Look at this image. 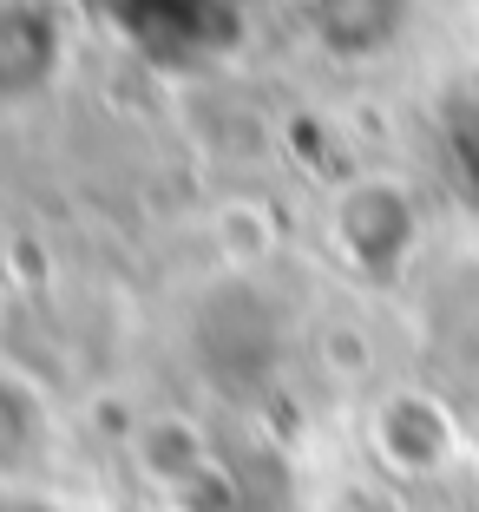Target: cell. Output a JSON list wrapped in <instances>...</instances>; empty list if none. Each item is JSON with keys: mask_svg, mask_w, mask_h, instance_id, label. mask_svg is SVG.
Masks as SVG:
<instances>
[{"mask_svg": "<svg viewBox=\"0 0 479 512\" xmlns=\"http://www.w3.org/2000/svg\"><path fill=\"white\" fill-rule=\"evenodd\" d=\"M375 440L401 473H434L453 453V421L427 401V394H394L388 414H381V427H375Z\"/></svg>", "mask_w": 479, "mask_h": 512, "instance_id": "1", "label": "cell"}]
</instances>
